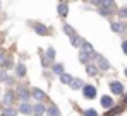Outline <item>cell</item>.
<instances>
[{
  "instance_id": "6da1fadb",
  "label": "cell",
  "mask_w": 127,
  "mask_h": 116,
  "mask_svg": "<svg viewBox=\"0 0 127 116\" xmlns=\"http://www.w3.org/2000/svg\"><path fill=\"white\" fill-rule=\"evenodd\" d=\"M83 96L86 99H95L96 97V87L95 85H84L83 87Z\"/></svg>"
},
{
  "instance_id": "7a4b0ae2",
  "label": "cell",
  "mask_w": 127,
  "mask_h": 116,
  "mask_svg": "<svg viewBox=\"0 0 127 116\" xmlns=\"http://www.w3.org/2000/svg\"><path fill=\"white\" fill-rule=\"evenodd\" d=\"M110 91H112V94H124V85L120 84V82H117V80H113V82H110Z\"/></svg>"
},
{
  "instance_id": "3957f363",
  "label": "cell",
  "mask_w": 127,
  "mask_h": 116,
  "mask_svg": "<svg viewBox=\"0 0 127 116\" xmlns=\"http://www.w3.org/2000/svg\"><path fill=\"white\" fill-rule=\"evenodd\" d=\"M81 48H83V53H84L86 57H89V58L95 57V48H93L88 41H83V43H81Z\"/></svg>"
},
{
  "instance_id": "277c9868",
  "label": "cell",
  "mask_w": 127,
  "mask_h": 116,
  "mask_svg": "<svg viewBox=\"0 0 127 116\" xmlns=\"http://www.w3.org/2000/svg\"><path fill=\"white\" fill-rule=\"evenodd\" d=\"M101 106L106 108V109L113 108V99H112L110 96H103V97H101Z\"/></svg>"
},
{
  "instance_id": "5b68a950",
  "label": "cell",
  "mask_w": 127,
  "mask_h": 116,
  "mask_svg": "<svg viewBox=\"0 0 127 116\" xmlns=\"http://www.w3.org/2000/svg\"><path fill=\"white\" fill-rule=\"evenodd\" d=\"M33 29H34V33H36V34H40V36L48 34V29H46L45 26H41V24H34V26H33Z\"/></svg>"
},
{
  "instance_id": "8992f818",
  "label": "cell",
  "mask_w": 127,
  "mask_h": 116,
  "mask_svg": "<svg viewBox=\"0 0 127 116\" xmlns=\"http://www.w3.org/2000/svg\"><path fill=\"white\" fill-rule=\"evenodd\" d=\"M57 10H59V14H60L62 17H65V16H67V12H69V5H67L65 2H62V3H59V5H57Z\"/></svg>"
},
{
  "instance_id": "52a82bcc",
  "label": "cell",
  "mask_w": 127,
  "mask_h": 116,
  "mask_svg": "<svg viewBox=\"0 0 127 116\" xmlns=\"http://www.w3.org/2000/svg\"><path fill=\"white\" fill-rule=\"evenodd\" d=\"M19 111H21L22 115H31V113H33V106H29L28 102H22L21 108H19Z\"/></svg>"
},
{
  "instance_id": "ba28073f",
  "label": "cell",
  "mask_w": 127,
  "mask_h": 116,
  "mask_svg": "<svg viewBox=\"0 0 127 116\" xmlns=\"http://www.w3.org/2000/svg\"><path fill=\"white\" fill-rule=\"evenodd\" d=\"M98 67H100L101 70H108V68H110V63H108V60H105L103 57H98Z\"/></svg>"
},
{
  "instance_id": "9c48e42d",
  "label": "cell",
  "mask_w": 127,
  "mask_h": 116,
  "mask_svg": "<svg viewBox=\"0 0 127 116\" xmlns=\"http://www.w3.org/2000/svg\"><path fill=\"white\" fill-rule=\"evenodd\" d=\"M70 87H72L74 91H77V89H83V87H84V84H83V80H81V78H74V80L70 82Z\"/></svg>"
},
{
  "instance_id": "30bf717a",
  "label": "cell",
  "mask_w": 127,
  "mask_h": 116,
  "mask_svg": "<svg viewBox=\"0 0 127 116\" xmlns=\"http://www.w3.org/2000/svg\"><path fill=\"white\" fill-rule=\"evenodd\" d=\"M112 31H115V33H124L126 27H124V24H120V22H112Z\"/></svg>"
},
{
  "instance_id": "8fae6325",
  "label": "cell",
  "mask_w": 127,
  "mask_h": 116,
  "mask_svg": "<svg viewBox=\"0 0 127 116\" xmlns=\"http://www.w3.org/2000/svg\"><path fill=\"white\" fill-rule=\"evenodd\" d=\"M45 111H46V108H45L43 104H36V106L33 108V113H34L36 116H41L43 113H45Z\"/></svg>"
},
{
  "instance_id": "7c38bea8",
  "label": "cell",
  "mask_w": 127,
  "mask_h": 116,
  "mask_svg": "<svg viewBox=\"0 0 127 116\" xmlns=\"http://www.w3.org/2000/svg\"><path fill=\"white\" fill-rule=\"evenodd\" d=\"M46 115L48 116H60V111H59L57 106H50V108L46 109Z\"/></svg>"
},
{
  "instance_id": "4fadbf2b",
  "label": "cell",
  "mask_w": 127,
  "mask_h": 116,
  "mask_svg": "<svg viewBox=\"0 0 127 116\" xmlns=\"http://www.w3.org/2000/svg\"><path fill=\"white\" fill-rule=\"evenodd\" d=\"M16 74H17V77H24V75H26V67H24L22 63H19V65L16 67Z\"/></svg>"
},
{
  "instance_id": "5bb4252c",
  "label": "cell",
  "mask_w": 127,
  "mask_h": 116,
  "mask_svg": "<svg viewBox=\"0 0 127 116\" xmlns=\"http://www.w3.org/2000/svg\"><path fill=\"white\" fill-rule=\"evenodd\" d=\"M72 80H74V78H72V75H69V74H65V72L60 75V82H62V84H70Z\"/></svg>"
},
{
  "instance_id": "9a60e30c",
  "label": "cell",
  "mask_w": 127,
  "mask_h": 116,
  "mask_svg": "<svg viewBox=\"0 0 127 116\" xmlns=\"http://www.w3.org/2000/svg\"><path fill=\"white\" fill-rule=\"evenodd\" d=\"M53 74H57V75H62L64 74V65L62 63H55V65H53Z\"/></svg>"
},
{
  "instance_id": "2e32d148",
  "label": "cell",
  "mask_w": 127,
  "mask_h": 116,
  "mask_svg": "<svg viewBox=\"0 0 127 116\" xmlns=\"http://www.w3.org/2000/svg\"><path fill=\"white\" fill-rule=\"evenodd\" d=\"M29 96H31V94H29V91H26V89H19V97H21L22 101H28V99H29Z\"/></svg>"
},
{
  "instance_id": "e0dca14e",
  "label": "cell",
  "mask_w": 127,
  "mask_h": 116,
  "mask_svg": "<svg viewBox=\"0 0 127 116\" xmlns=\"http://www.w3.org/2000/svg\"><path fill=\"white\" fill-rule=\"evenodd\" d=\"M81 43H83V41H81L79 36H76V34L70 36V44H72V46H81Z\"/></svg>"
},
{
  "instance_id": "ac0fdd59",
  "label": "cell",
  "mask_w": 127,
  "mask_h": 116,
  "mask_svg": "<svg viewBox=\"0 0 127 116\" xmlns=\"http://www.w3.org/2000/svg\"><path fill=\"white\" fill-rule=\"evenodd\" d=\"M12 99H14V92H5V96H3V104H10Z\"/></svg>"
},
{
  "instance_id": "d6986e66",
  "label": "cell",
  "mask_w": 127,
  "mask_h": 116,
  "mask_svg": "<svg viewBox=\"0 0 127 116\" xmlns=\"http://www.w3.org/2000/svg\"><path fill=\"white\" fill-rule=\"evenodd\" d=\"M33 96L36 97V99H38V101H41L43 97H45V92H43L41 89H34V91H33Z\"/></svg>"
},
{
  "instance_id": "ffe728a7",
  "label": "cell",
  "mask_w": 127,
  "mask_h": 116,
  "mask_svg": "<svg viewBox=\"0 0 127 116\" xmlns=\"http://www.w3.org/2000/svg\"><path fill=\"white\" fill-rule=\"evenodd\" d=\"M2 116H16V109L7 108V109H3V111H2Z\"/></svg>"
},
{
  "instance_id": "44dd1931",
  "label": "cell",
  "mask_w": 127,
  "mask_h": 116,
  "mask_svg": "<svg viewBox=\"0 0 127 116\" xmlns=\"http://www.w3.org/2000/svg\"><path fill=\"white\" fill-rule=\"evenodd\" d=\"M64 33H65L67 36H74V29H72L69 24H65V26H64Z\"/></svg>"
},
{
  "instance_id": "7402d4cb",
  "label": "cell",
  "mask_w": 127,
  "mask_h": 116,
  "mask_svg": "<svg viewBox=\"0 0 127 116\" xmlns=\"http://www.w3.org/2000/svg\"><path fill=\"white\" fill-rule=\"evenodd\" d=\"M84 116H98V111L89 108V109H86V111H84Z\"/></svg>"
},
{
  "instance_id": "603a6c76",
  "label": "cell",
  "mask_w": 127,
  "mask_h": 116,
  "mask_svg": "<svg viewBox=\"0 0 127 116\" xmlns=\"http://www.w3.org/2000/svg\"><path fill=\"white\" fill-rule=\"evenodd\" d=\"M53 57H55V50H53V48H48V50H46V58H48V60H53Z\"/></svg>"
},
{
  "instance_id": "cb8c5ba5",
  "label": "cell",
  "mask_w": 127,
  "mask_h": 116,
  "mask_svg": "<svg viewBox=\"0 0 127 116\" xmlns=\"http://www.w3.org/2000/svg\"><path fill=\"white\" fill-rule=\"evenodd\" d=\"M79 61L81 63H88L89 61V57H86L84 53H79Z\"/></svg>"
},
{
  "instance_id": "d4e9b609",
  "label": "cell",
  "mask_w": 127,
  "mask_h": 116,
  "mask_svg": "<svg viewBox=\"0 0 127 116\" xmlns=\"http://www.w3.org/2000/svg\"><path fill=\"white\" fill-rule=\"evenodd\" d=\"M86 70H88V74H89V75H95V74H96V68H95L93 65H88V68H86Z\"/></svg>"
},
{
  "instance_id": "484cf974",
  "label": "cell",
  "mask_w": 127,
  "mask_h": 116,
  "mask_svg": "<svg viewBox=\"0 0 127 116\" xmlns=\"http://www.w3.org/2000/svg\"><path fill=\"white\" fill-rule=\"evenodd\" d=\"M0 80H7V74L0 70Z\"/></svg>"
},
{
  "instance_id": "4316f807",
  "label": "cell",
  "mask_w": 127,
  "mask_h": 116,
  "mask_svg": "<svg viewBox=\"0 0 127 116\" xmlns=\"http://www.w3.org/2000/svg\"><path fill=\"white\" fill-rule=\"evenodd\" d=\"M122 50H124V53L127 55V39L124 41V43H122Z\"/></svg>"
},
{
  "instance_id": "83f0119b",
  "label": "cell",
  "mask_w": 127,
  "mask_h": 116,
  "mask_svg": "<svg viewBox=\"0 0 127 116\" xmlns=\"http://www.w3.org/2000/svg\"><path fill=\"white\" fill-rule=\"evenodd\" d=\"M3 61H5V55H3V53H2V51H0V65H2V63H3Z\"/></svg>"
},
{
  "instance_id": "f1b7e54d",
  "label": "cell",
  "mask_w": 127,
  "mask_h": 116,
  "mask_svg": "<svg viewBox=\"0 0 127 116\" xmlns=\"http://www.w3.org/2000/svg\"><path fill=\"white\" fill-rule=\"evenodd\" d=\"M120 14H122V16H126V17H127V9H122V12H120Z\"/></svg>"
},
{
  "instance_id": "f546056e",
  "label": "cell",
  "mask_w": 127,
  "mask_h": 116,
  "mask_svg": "<svg viewBox=\"0 0 127 116\" xmlns=\"http://www.w3.org/2000/svg\"><path fill=\"white\" fill-rule=\"evenodd\" d=\"M126 75H127V68H126Z\"/></svg>"
}]
</instances>
